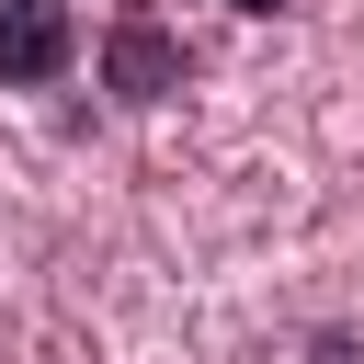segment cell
Wrapping results in <instances>:
<instances>
[{
	"mask_svg": "<svg viewBox=\"0 0 364 364\" xmlns=\"http://www.w3.org/2000/svg\"><path fill=\"white\" fill-rule=\"evenodd\" d=\"M80 57V11L68 0H0V91H46Z\"/></svg>",
	"mask_w": 364,
	"mask_h": 364,
	"instance_id": "1",
	"label": "cell"
},
{
	"mask_svg": "<svg viewBox=\"0 0 364 364\" xmlns=\"http://www.w3.org/2000/svg\"><path fill=\"white\" fill-rule=\"evenodd\" d=\"M102 80H114L125 102H159V91H182V46H171L148 11H125V34L102 46Z\"/></svg>",
	"mask_w": 364,
	"mask_h": 364,
	"instance_id": "2",
	"label": "cell"
},
{
	"mask_svg": "<svg viewBox=\"0 0 364 364\" xmlns=\"http://www.w3.org/2000/svg\"><path fill=\"white\" fill-rule=\"evenodd\" d=\"M318 364H364V341H341V330H330V341H318Z\"/></svg>",
	"mask_w": 364,
	"mask_h": 364,
	"instance_id": "3",
	"label": "cell"
},
{
	"mask_svg": "<svg viewBox=\"0 0 364 364\" xmlns=\"http://www.w3.org/2000/svg\"><path fill=\"white\" fill-rule=\"evenodd\" d=\"M239 11H284V0H239Z\"/></svg>",
	"mask_w": 364,
	"mask_h": 364,
	"instance_id": "4",
	"label": "cell"
}]
</instances>
